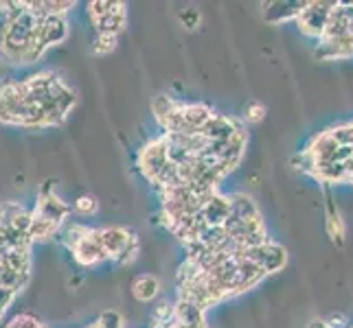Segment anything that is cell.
Instances as JSON below:
<instances>
[{"mask_svg": "<svg viewBox=\"0 0 353 328\" xmlns=\"http://www.w3.org/2000/svg\"><path fill=\"white\" fill-rule=\"evenodd\" d=\"M334 5L336 3H307L296 18L301 31L310 35V38H323Z\"/></svg>", "mask_w": 353, "mask_h": 328, "instance_id": "cell-1", "label": "cell"}, {"mask_svg": "<svg viewBox=\"0 0 353 328\" xmlns=\"http://www.w3.org/2000/svg\"><path fill=\"white\" fill-rule=\"evenodd\" d=\"M167 164H169V155H167L165 138H158V140H152L150 144H145L139 155V166L145 177L156 184V179L161 177Z\"/></svg>", "mask_w": 353, "mask_h": 328, "instance_id": "cell-2", "label": "cell"}, {"mask_svg": "<svg viewBox=\"0 0 353 328\" xmlns=\"http://www.w3.org/2000/svg\"><path fill=\"white\" fill-rule=\"evenodd\" d=\"M243 259L254 263V265H259L265 274H272V272H279L285 265L288 254L281 245L268 241V243H263V245L248 248L246 252H243Z\"/></svg>", "mask_w": 353, "mask_h": 328, "instance_id": "cell-3", "label": "cell"}, {"mask_svg": "<svg viewBox=\"0 0 353 328\" xmlns=\"http://www.w3.org/2000/svg\"><path fill=\"white\" fill-rule=\"evenodd\" d=\"M72 256L83 267L97 265L99 261L108 259V254L103 252V245H101V239H99V230H90V232L77 243V248L72 250Z\"/></svg>", "mask_w": 353, "mask_h": 328, "instance_id": "cell-4", "label": "cell"}, {"mask_svg": "<svg viewBox=\"0 0 353 328\" xmlns=\"http://www.w3.org/2000/svg\"><path fill=\"white\" fill-rule=\"evenodd\" d=\"M132 232L125 228H101L99 230V239H101V245H103V252L108 254V259H121L123 256V252L128 250L130 241H132Z\"/></svg>", "mask_w": 353, "mask_h": 328, "instance_id": "cell-5", "label": "cell"}, {"mask_svg": "<svg viewBox=\"0 0 353 328\" xmlns=\"http://www.w3.org/2000/svg\"><path fill=\"white\" fill-rule=\"evenodd\" d=\"M68 206L59 199L55 193H51V188H44L40 193V197H38V206H35V210L33 215H38V217H44V219H51V221H57V223H62L66 215H68Z\"/></svg>", "mask_w": 353, "mask_h": 328, "instance_id": "cell-6", "label": "cell"}, {"mask_svg": "<svg viewBox=\"0 0 353 328\" xmlns=\"http://www.w3.org/2000/svg\"><path fill=\"white\" fill-rule=\"evenodd\" d=\"M180 116L185 120L189 133H198L206 127V123H209L215 114L211 107H206L202 103H189V105H180Z\"/></svg>", "mask_w": 353, "mask_h": 328, "instance_id": "cell-7", "label": "cell"}, {"mask_svg": "<svg viewBox=\"0 0 353 328\" xmlns=\"http://www.w3.org/2000/svg\"><path fill=\"white\" fill-rule=\"evenodd\" d=\"M228 215H230V197H222V195H217V193L206 201V206L200 212L202 221L206 226H224Z\"/></svg>", "mask_w": 353, "mask_h": 328, "instance_id": "cell-8", "label": "cell"}, {"mask_svg": "<svg viewBox=\"0 0 353 328\" xmlns=\"http://www.w3.org/2000/svg\"><path fill=\"white\" fill-rule=\"evenodd\" d=\"M237 131H239V127L235 125V120H230L226 116H217V114L202 129V133L211 142H226V140L233 138Z\"/></svg>", "mask_w": 353, "mask_h": 328, "instance_id": "cell-9", "label": "cell"}, {"mask_svg": "<svg viewBox=\"0 0 353 328\" xmlns=\"http://www.w3.org/2000/svg\"><path fill=\"white\" fill-rule=\"evenodd\" d=\"M176 320L185 326L200 328V326H204V309H200L196 302L180 298L176 305Z\"/></svg>", "mask_w": 353, "mask_h": 328, "instance_id": "cell-10", "label": "cell"}, {"mask_svg": "<svg viewBox=\"0 0 353 328\" xmlns=\"http://www.w3.org/2000/svg\"><path fill=\"white\" fill-rule=\"evenodd\" d=\"M158 291H161V285H158V281L154 276L150 274H143L139 276L137 281H134L132 285V294L134 298H137L139 302H150L158 296Z\"/></svg>", "mask_w": 353, "mask_h": 328, "instance_id": "cell-11", "label": "cell"}, {"mask_svg": "<svg viewBox=\"0 0 353 328\" xmlns=\"http://www.w3.org/2000/svg\"><path fill=\"white\" fill-rule=\"evenodd\" d=\"M230 215L241 219V221H248V219H257L259 217V210L254 201L248 197V195H233L230 197Z\"/></svg>", "mask_w": 353, "mask_h": 328, "instance_id": "cell-12", "label": "cell"}, {"mask_svg": "<svg viewBox=\"0 0 353 328\" xmlns=\"http://www.w3.org/2000/svg\"><path fill=\"white\" fill-rule=\"evenodd\" d=\"M59 226H62V223L33 215V221H31V228H29V237H31V241H46V239H51V237L57 234Z\"/></svg>", "mask_w": 353, "mask_h": 328, "instance_id": "cell-13", "label": "cell"}, {"mask_svg": "<svg viewBox=\"0 0 353 328\" xmlns=\"http://www.w3.org/2000/svg\"><path fill=\"white\" fill-rule=\"evenodd\" d=\"M327 232H330V237H332L334 243L338 241V245L343 243L345 226H343V221H340V215H338V210L334 208L332 199H330V204H327Z\"/></svg>", "mask_w": 353, "mask_h": 328, "instance_id": "cell-14", "label": "cell"}, {"mask_svg": "<svg viewBox=\"0 0 353 328\" xmlns=\"http://www.w3.org/2000/svg\"><path fill=\"white\" fill-rule=\"evenodd\" d=\"M90 232V228H83L79 223H72L64 230V243H66V248L68 250H75L77 248V243L86 237Z\"/></svg>", "mask_w": 353, "mask_h": 328, "instance_id": "cell-15", "label": "cell"}, {"mask_svg": "<svg viewBox=\"0 0 353 328\" xmlns=\"http://www.w3.org/2000/svg\"><path fill=\"white\" fill-rule=\"evenodd\" d=\"M154 114H156V118L158 120H163L165 116H169L174 112V109L178 107V103L172 99V96H165V94H161V96H156L154 99Z\"/></svg>", "mask_w": 353, "mask_h": 328, "instance_id": "cell-16", "label": "cell"}, {"mask_svg": "<svg viewBox=\"0 0 353 328\" xmlns=\"http://www.w3.org/2000/svg\"><path fill=\"white\" fill-rule=\"evenodd\" d=\"M5 328H46L38 318H33L29 313H20L16 318H11Z\"/></svg>", "mask_w": 353, "mask_h": 328, "instance_id": "cell-17", "label": "cell"}, {"mask_svg": "<svg viewBox=\"0 0 353 328\" xmlns=\"http://www.w3.org/2000/svg\"><path fill=\"white\" fill-rule=\"evenodd\" d=\"M117 46V35H110V33H99V38H97L92 51L94 55H108L112 53Z\"/></svg>", "mask_w": 353, "mask_h": 328, "instance_id": "cell-18", "label": "cell"}, {"mask_svg": "<svg viewBox=\"0 0 353 328\" xmlns=\"http://www.w3.org/2000/svg\"><path fill=\"white\" fill-rule=\"evenodd\" d=\"M330 133L334 136V140L338 144H353V123L349 125H340L336 129H330Z\"/></svg>", "mask_w": 353, "mask_h": 328, "instance_id": "cell-19", "label": "cell"}, {"mask_svg": "<svg viewBox=\"0 0 353 328\" xmlns=\"http://www.w3.org/2000/svg\"><path fill=\"white\" fill-rule=\"evenodd\" d=\"M75 210L81 212V215H90V212H94V210H97V201H94V197H92V195H81V197H77V201H75Z\"/></svg>", "mask_w": 353, "mask_h": 328, "instance_id": "cell-20", "label": "cell"}, {"mask_svg": "<svg viewBox=\"0 0 353 328\" xmlns=\"http://www.w3.org/2000/svg\"><path fill=\"white\" fill-rule=\"evenodd\" d=\"M265 118V107L261 103H250L246 109V120L248 123H261Z\"/></svg>", "mask_w": 353, "mask_h": 328, "instance_id": "cell-21", "label": "cell"}, {"mask_svg": "<svg viewBox=\"0 0 353 328\" xmlns=\"http://www.w3.org/2000/svg\"><path fill=\"white\" fill-rule=\"evenodd\" d=\"M180 20H182V24H185L187 29H196L198 22H200V14L196 9H187L185 14H180Z\"/></svg>", "mask_w": 353, "mask_h": 328, "instance_id": "cell-22", "label": "cell"}]
</instances>
